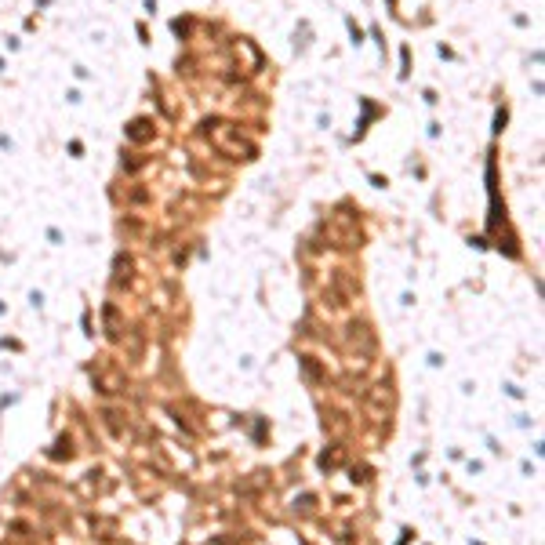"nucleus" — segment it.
<instances>
[{
  "label": "nucleus",
  "instance_id": "f257e3e1",
  "mask_svg": "<svg viewBox=\"0 0 545 545\" xmlns=\"http://www.w3.org/2000/svg\"><path fill=\"white\" fill-rule=\"evenodd\" d=\"M146 128H149V124H146V120H135V124H131V138H138V142H142V138L149 135Z\"/></svg>",
  "mask_w": 545,
  "mask_h": 545
}]
</instances>
